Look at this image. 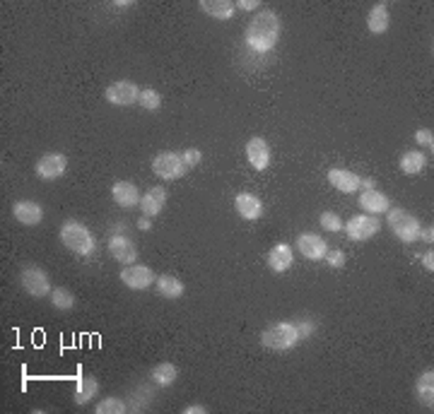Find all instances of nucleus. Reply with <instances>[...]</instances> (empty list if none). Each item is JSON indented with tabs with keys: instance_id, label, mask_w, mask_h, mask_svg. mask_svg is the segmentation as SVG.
<instances>
[{
	"instance_id": "obj_1",
	"label": "nucleus",
	"mask_w": 434,
	"mask_h": 414,
	"mask_svg": "<svg viewBox=\"0 0 434 414\" xmlns=\"http://www.w3.org/2000/svg\"><path fill=\"white\" fill-rule=\"evenodd\" d=\"M246 46L256 53H268L280 39V17L273 10H258L246 27Z\"/></svg>"
},
{
	"instance_id": "obj_2",
	"label": "nucleus",
	"mask_w": 434,
	"mask_h": 414,
	"mask_svg": "<svg viewBox=\"0 0 434 414\" xmlns=\"http://www.w3.org/2000/svg\"><path fill=\"white\" fill-rule=\"evenodd\" d=\"M261 344L266 349H275V352H287V349L297 347V344H299V333H297V325L295 323H287V320L270 323L261 333Z\"/></svg>"
},
{
	"instance_id": "obj_3",
	"label": "nucleus",
	"mask_w": 434,
	"mask_h": 414,
	"mask_svg": "<svg viewBox=\"0 0 434 414\" xmlns=\"http://www.w3.org/2000/svg\"><path fill=\"white\" fill-rule=\"evenodd\" d=\"M61 241L63 246H68L72 253H77V256H90V253H95V246H97L90 229H87L85 224L75 222V219L63 222Z\"/></svg>"
},
{
	"instance_id": "obj_4",
	"label": "nucleus",
	"mask_w": 434,
	"mask_h": 414,
	"mask_svg": "<svg viewBox=\"0 0 434 414\" xmlns=\"http://www.w3.org/2000/svg\"><path fill=\"white\" fill-rule=\"evenodd\" d=\"M388 227H391V231L403 243H413L420 236V222H417V217H413L411 212H406L401 207L388 209Z\"/></svg>"
},
{
	"instance_id": "obj_5",
	"label": "nucleus",
	"mask_w": 434,
	"mask_h": 414,
	"mask_svg": "<svg viewBox=\"0 0 434 414\" xmlns=\"http://www.w3.org/2000/svg\"><path fill=\"white\" fill-rule=\"evenodd\" d=\"M19 284L34 299H41V296L51 294V280H48L46 270H41L39 265H24L19 270Z\"/></svg>"
},
{
	"instance_id": "obj_6",
	"label": "nucleus",
	"mask_w": 434,
	"mask_h": 414,
	"mask_svg": "<svg viewBox=\"0 0 434 414\" xmlns=\"http://www.w3.org/2000/svg\"><path fill=\"white\" fill-rule=\"evenodd\" d=\"M152 172L157 174L159 178H164V181H177V178H181L184 174L188 172V169H186V164H184L181 154L162 152L152 159Z\"/></svg>"
},
{
	"instance_id": "obj_7",
	"label": "nucleus",
	"mask_w": 434,
	"mask_h": 414,
	"mask_svg": "<svg viewBox=\"0 0 434 414\" xmlns=\"http://www.w3.org/2000/svg\"><path fill=\"white\" fill-rule=\"evenodd\" d=\"M343 229L348 231L350 241H367V238L377 236L382 222L377 219V214H355Z\"/></svg>"
},
{
	"instance_id": "obj_8",
	"label": "nucleus",
	"mask_w": 434,
	"mask_h": 414,
	"mask_svg": "<svg viewBox=\"0 0 434 414\" xmlns=\"http://www.w3.org/2000/svg\"><path fill=\"white\" fill-rule=\"evenodd\" d=\"M104 99L109 101V104H116V106H130L140 99V87L130 80L111 82V85L104 90Z\"/></svg>"
},
{
	"instance_id": "obj_9",
	"label": "nucleus",
	"mask_w": 434,
	"mask_h": 414,
	"mask_svg": "<svg viewBox=\"0 0 434 414\" xmlns=\"http://www.w3.org/2000/svg\"><path fill=\"white\" fill-rule=\"evenodd\" d=\"M121 282H124L128 289H135V291H143L148 289V287H152L155 282H157V277H155V272L150 270L148 265H128L121 270Z\"/></svg>"
},
{
	"instance_id": "obj_10",
	"label": "nucleus",
	"mask_w": 434,
	"mask_h": 414,
	"mask_svg": "<svg viewBox=\"0 0 434 414\" xmlns=\"http://www.w3.org/2000/svg\"><path fill=\"white\" fill-rule=\"evenodd\" d=\"M66 167H68L66 154L48 152L37 162V176L43 178V181H56V178H61L66 174Z\"/></svg>"
},
{
	"instance_id": "obj_11",
	"label": "nucleus",
	"mask_w": 434,
	"mask_h": 414,
	"mask_svg": "<svg viewBox=\"0 0 434 414\" xmlns=\"http://www.w3.org/2000/svg\"><path fill=\"white\" fill-rule=\"evenodd\" d=\"M109 253L114 256V260H119L121 265H133L138 260V248L124 234H111L109 236Z\"/></svg>"
},
{
	"instance_id": "obj_12",
	"label": "nucleus",
	"mask_w": 434,
	"mask_h": 414,
	"mask_svg": "<svg viewBox=\"0 0 434 414\" xmlns=\"http://www.w3.org/2000/svg\"><path fill=\"white\" fill-rule=\"evenodd\" d=\"M297 248H299V253L306 260H321V258H326V253H328V243L314 231L299 234V236H297Z\"/></svg>"
},
{
	"instance_id": "obj_13",
	"label": "nucleus",
	"mask_w": 434,
	"mask_h": 414,
	"mask_svg": "<svg viewBox=\"0 0 434 414\" xmlns=\"http://www.w3.org/2000/svg\"><path fill=\"white\" fill-rule=\"evenodd\" d=\"M246 159L256 172H263L270 164V147L263 138H251L246 143Z\"/></svg>"
},
{
	"instance_id": "obj_14",
	"label": "nucleus",
	"mask_w": 434,
	"mask_h": 414,
	"mask_svg": "<svg viewBox=\"0 0 434 414\" xmlns=\"http://www.w3.org/2000/svg\"><path fill=\"white\" fill-rule=\"evenodd\" d=\"M12 214L19 224H24V227H37V224L43 219V207L34 200H19L12 205Z\"/></svg>"
},
{
	"instance_id": "obj_15",
	"label": "nucleus",
	"mask_w": 434,
	"mask_h": 414,
	"mask_svg": "<svg viewBox=\"0 0 434 414\" xmlns=\"http://www.w3.org/2000/svg\"><path fill=\"white\" fill-rule=\"evenodd\" d=\"M111 196H114L116 205H121L126 209L140 205V191L135 188V183H130V181H116L114 186H111Z\"/></svg>"
},
{
	"instance_id": "obj_16",
	"label": "nucleus",
	"mask_w": 434,
	"mask_h": 414,
	"mask_svg": "<svg viewBox=\"0 0 434 414\" xmlns=\"http://www.w3.org/2000/svg\"><path fill=\"white\" fill-rule=\"evenodd\" d=\"M164 203H167V191H164L162 186H155L140 198V212H143L145 217H157V214L162 212Z\"/></svg>"
},
{
	"instance_id": "obj_17",
	"label": "nucleus",
	"mask_w": 434,
	"mask_h": 414,
	"mask_svg": "<svg viewBox=\"0 0 434 414\" xmlns=\"http://www.w3.org/2000/svg\"><path fill=\"white\" fill-rule=\"evenodd\" d=\"M328 181L333 188H338L340 193H355L359 188V176L348 169H331L328 172Z\"/></svg>"
},
{
	"instance_id": "obj_18",
	"label": "nucleus",
	"mask_w": 434,
	"mask_h": 414,
	"mask_svg": "<svg viewBox=\"0 0 434 414\" xmlns=\"http://www.w3.org/2000/svg\"><path fill=\"white\" fill-rule=\"evenodd\" d=\"M292 258H295V253H292L290 243H277V246H273L270 253H268V265H270L273 272H285L290 270Z\"/></svg>"
},
{
	"instance_id": "obj_19",
	"label": "nucleus",
	"mask_w": 434,
	"mask_h": 414,
	"mask_svg": "<svg viewBox=\"0 0 434 414\" xmlns=\"http://www.w3.org/2000/svg\"><path fill=\"white\" fill-rule=\"evenodd\" d=\"M359 207H362L367 214H382V212H388V209H391V203H388V198L384 196V193H379L377 188H372V191H364L362 196H359Z\"/></svg>"
},
{
	"instance_id": "obj_20",
	"label": "nucleus",
	"mask_w": 434,
	"mask_h": 414,
	"mask_svg": "<svg viewBox=\"0 0 434 414\" xmlns=\"http://www.w3.org/2000/svg\"><path fill=\"white\" fill-rule=\"evenodd\" d=\"M391 24V17H388V3H377L367 14V29L372 34H384Z\"/></svg>"
},
{
	"instance_id": "obj_21",
	"label": "nucleus",
	"mask_w": 434,
	"mask_h": 414,
	"mask_svg": "<svg viewBox=\"0 0 434 414\" xmlns=\"http://www.w3.org/2000/svg\"><path fill=\"white\" fill-rule=\"evenodd\" d=\"M415 395L422 407H430L432 410V405H434V371L432 369L422 371L420 378L415 381Z\"/></svg>"
},
{
	"instance_id": "obj_22",
	"label": "nucleus",
	"mask_w": 434,
	"mask_h": 414,
	"mask_svg": "<svg viewBox=\"0 0 434 414\" xmlns=\"http://www.w3.org/2000/svg\"><path fill=\"white\" fill-rule=\"evenodd\" d=\"M234 207H237V212L241 214L244 219H258L263 214L261 200H258L256 196H251V193H239V196L234 198Z\"/></svg>"
},
{
	"instance_id": "obj_23",
	"label": "nucleus",
	"mask_w": 434,
	"mask_h": 414,
	"mask_svg": "<svg viewBox=\"0 0 434 414\" xmlns=\"http://www.w3.org/2000/svg\"><path fill=\"white\" fill-rule=\"evenodd\" d=\"M203 12L210 14V17L215 19H232L234 17V10H237V3H232V0H203L201 3Z\"/></svg>"
},
{
	"instance_id": "obj_24",
	"label": "nucleus",
	"mask_w": 434,
	"mask_h": 414,
	"mask_svg": "<svg viewBox=\"0 0 434 414\" xmlns=\"http://www.w3.org/2000/svg\"><path fill=\"white\" fill-rule=\"evenodd\" d=\"M157 294L159 296H164V299H181L184 296V284H181V280H177V277H172V275H159L157 277Z\"/></svg>"
},
{
	"instance_id": "obj_25",
	"label": "nucleus",
	"mask_w": 434,
	"mask_h": 414,
	"mask_svg": "<svg viewBox=\"0 0 434 414\" xmlns=\"http://www.w3.org/2000/svg\"><path fill=\"white\" fill-rule=\"evenodd\" d=\"M177 378H179V369L174 366L172 362H162L152 369V381H155V386H159V388H169Z\"/></svg>"
},
{
	"instance_id": "obj_26",
	"label": "nucleus",
	"mask_w": 434,
	"mask_h": 414,
	"mask_svg": "<svg viewBox=\"0 0 434 414\" xmlns=\"http://www.w3.org/2000/svg\"><path fill=\"white\" fill-rule=\"evenodd\" d=\"M97 393H99V383H97L95 378L92 376L80 378L75 386V402L77 405H87L90 400H95Z\"/></svg>"
},
{
	"instance_id": "obj_27",
	"label": "nucleus",
	"mask_w": 434,
	"mask_h": 414,
	"mask_svg": "<svg viewBox=\"0 0 434 414\" xmlns=\"http://www.w3.org/2000/svg\"><path fill=\"white\" fill-rule=\"evenodd\" d=\"M425 167H427V157L422 152H417V149H408V152L401 157V172L408 174V176L420 174Z\"/></svg>"
},
{
	"instance_id": "obj_28",
	"label": "nucleus",
	"mask_w": 434,
	"mask_h": 414,
	"mask_svg": "<svg viewBox=\"0 0 434 414\" xmlns=\"http://www.w3.org/2000/svg\"><path fill=\"white\" fill-rule=\"evenodd\" d=\"M51 304L53 309L58 311H70L72 306H75V294H72L70 289H66V287H56V289H51Z\"/></svg>"
},
{
	"instance_id": "obj_29",
	"label": "nucleus",
	"mask_w": 434,
	"mask_h": 414,
	"mask_svg": "<svg viewBox=\"0 0 434 414\" xmlns=\"http://www.w3.org/2000/svg\"><path fill=\"white\" fill-rule=\"evenodd\" d=\"M138 101L145 111H159V106H162V94H159L157 90H152V87H145V90H140Z\"/></svg>"
},
{
	"instance_id": "obj_30",
	"label": "nucleus",
	"mask_w": 434,
	"mask_h": 414,
	"mask_svg": "<svg viewBox=\"0 0 434 414\" xmlns=\"http://www.w3.org/2000/svg\"><path fill=\"white\" fill-rule=\"evenodd\" d=\"M126 410H128V407H126V402L121 400V397H104V400L95 407L97 414H124Z\"/></svg>"
},
{
	"instance_id": "obj_31",
	"label": "nucleus",
	"mask_w": 434,
	"mask_h": 414,
	"mask_svg": "<svg viewBox=\"0 0 434 414\" xmlns=\"http://www.w3.org/2000/svg\"><path fill=\"white\" fill-rule=\"evenodd\" d=\"M321 227H324L326 231H333L335 234V231H340L345 224H343V219H340L338 212H331V209H328V212L321 214Z\"/></svg>"
},
{
	"instance_id": "obj_32",
	"label": "nucleus",
	"mask_w": 434,
	"mask_h": 414,
	"mask_svg": "<svg viewBox=\"0 0 434 414\" xmlns=\"http://www.w3.org/2000/svg\"><path fill=\"white\" fill-rule=\"evenodd\" d=\"M415 143L420 145V147H425V149H434V133L430 128H420L415 133Z\"/></svg>"
},
{
	"instance_id": "obj_33",
	"label": "nucleus",
	"mask_w": 434,
	"mask_h": 414,
	"mask_svg": "<svg viewBox=\"0 0 434 414\" xmlns=\"http://www.w3.org/2000/svg\"><path fill=\"white\" fill-rule=\"evenodd\" d=\"M181 159H184V164H186V169H196L198 164H201V159H203V154L198 152V149H184V154H181Z\"/></svg>"
},
{
	"instance_id": "obj_34",
	"label": "nucleus",
	"mask_w": 434,
	"mask_h": 414,
	"mask_svg": "<svg viewBox=\"0 0 434 414\" xmlns=\"http://www.w3.org/2000/svg\"><path fill=\"white\" fill-rule=\"evenodd\" d=\"M297 333H299V340H304V338H309L311 333H314V328H316V323L311 318H302V320H297Z\"/></svg>"
},
{
	"instance_id": "obj_35",
	"label": "nucleus",
	"mask_w": 434,
	"mask_h": 414,
	"mask_svg": "<svg viewBox=\"0 0 434 414\" xmlns=\"http://www.w3.org/2000/svg\"><path fill=\"white\" fill-rule=\"evenodd\" d=\"M326 260L331 267H343L345 265V253L343 251H328L326 253Z\"/></svg>"
},
{
	"instance_id": "obj_36",
	"label": "nucleus",
	"mask_w": 434,
	"mask_h": 414,
	"mask_svg": "<svg viewBox=\"0 0 434 414\" xmlns=\"http://www.w3.org/2000/svg\"><path fill=\"white\" fill-rule=\"evenodd\" d=\"M237 8L248 10V12H256V10L261 8V3H258V0H237Z\"/></svg>"
},
{
	"instance_id": "obj_37",
	"label": "nucleus",
	"mask_w": 434,
	"mask_h": 414,
	"mask_svg": "<svg viewBox=\"0 0 434 414\" xmlns=\"http://www.w3.org/2000/svg\"><path fill=\"white\" fill-rule=\"evenodd\" d=\"M417 238H422V241L432 243L434 241V229L432 227H420V236H417Z\"/></svg>"
},
{
	"instance_id": "obj_38",
	"label": "nucleus",
	"mask_w": 434,
	"mask_h": 414,
	"mask_svg": "<svg viewBox=\"0 0 434 414\" xmlns=\"http://www.w3.org/2000/svg\"><path fill=\"white\" fill-rule=\"evenodd\" d=\"M422 265H425V270H434V253H432V248L430 251L425 253V256H422Z\"/></svg>"
},
{
	"instance_id": "obj_39",
	"label": "nucleus",
	"mask_w": 434,
	"mask_h": 414,
	"mask_svg": "<svg viewBox=\"0 0 434 414\" xmlns=\"http://www.w3.org/2000/svg\"><path fill=\"white\" fill-rule=\"evenodd\" d=\"M206 412H208L206 405H188V407H184V414H206Z\"/></svg>"
},
{
	"instance_id": "obj_40",
	"label": "nucleus",
	"mask_w": 434,
	"mask_h": 414,
	"mask_svg": "<svg viewBox=\"0 0 434 414\" xmlns=\"http://www.w3.org/2000/svg\"><path fill=\"white\" fill-rule=\"evenodd\" d=\"M359 188L372 191V188H377V181H374V178H367V176H359Z\"/></svg>"
},
{
	"instance_id": "obj_41",
	"label": "nucleus",
	"mask_w": 434,
	"mask_h": 414,
	"mask_svg": "<svg viewBox=\"0 0 434 414\" xmlns=\"http://www.w3.org/2000/svg\"><path fill=\"white\" fill-rule=\"evenodd\" d=\"M138 227H140V231H150V229H152V222H150V217H140L138 219Z\"/></svg>"
}]
</instances>
